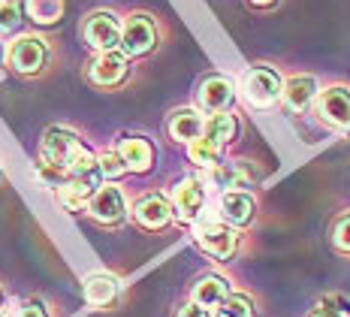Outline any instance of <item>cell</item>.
<instances>
[{"instance_id": "cell-1", "label": "cell", "mask_w": 350, "mask_h": 317, "mask_svg": "<svg viewBox=\"0 0 350 317\" xmlns=\"http://www.w3.org/2000/svg\"><path fill=\"white\" fill-rule=\"evenodd\" d=\"M281 76L272 67H251L242 76V94L254 109H269L281 100Z\"/></svg>"}, {"instance_id": "cell-2", "label": "cell", "mask_w": 350, "mask_h": 317, "mask_svg": "<svg viewBox=\"0 0 350 317\" xmlns=\"http://www.w3.org/2000/svg\"><path fill=\"white\" fill-rule=\"evenodd\" d=\"M157 46V25L148 16L136 12L121 25V55L124 58H139L148 55Z\"/></svg>"}, {"instance_id": "cell-3", "label": "cell", "mask_w": 350, "mask_h": 317, "mask_svg": "<svg viewBox=\"0 0 350 317\" xmlns=\"http://www.w3.org/2000/svg\"><path fill=\"white\" fill-rule=\"evenodd\" d=\"M79 145L82 142H79L76 134H70V130H64V127H52L46 136H42V145H40L42 166H46L49 173H67L70 157Z\"/></svg>"}, {"instance_id": "cell-4", "label": "cell", "mask_w": 350, "mask_h": 317, "mask_svg": "<svg viewBox=\"0 0 350 317\" xmlns=\"http://www.w3.org/2000/svg\"><path fill=\"white\" fill-rule=\"evenodd\" d=\"M85 42L94 51H115L121 46V21L112 16V12H91L82 27Z\"/></svg>"}, {"instance_id": "cell-5", "label": "cell", "mask_w": 350, "mask_h": 317, "mask_svg": "<svg viewBox=\"0 0 350 317\" xmlns=\"http://www.w3.org/2000/svg\"><path fill=\"white\" fill-rule=\"evenodd\" d=\"M46 42L40 36H18V40L10 42V51H6V64H10L21 76H33V73L42 70L46 64Z\"/></svg>"}, {"instance_id": "cell-6", "label": "cell", "mask_w": 350, "mask_h": 317, "mask_svg": "<svg viewBox=\"0 0 350 317\" xmlns=\"http://www.w3.org/2000/svg\"><path fill=\"white\" fill-rule=\"evenodd\" d=\"M196 245H200L206 254H211L215 260H227L232 257V251L239 245V236L232 233V227H227L224 220H206L193 230Z\"/></svg>"}, {"instance_id": "cell-7", "label": "cell", "mask_w": 350, "mask_h": 317, "mask_svg": "<svg viewBox=\"0 0 350 317\" xmlns=\"http://www.w3.org/2000/svg\"><path fill=\"white\" fill-rule=\"evenodd\" d=\"M206 203V188H202L200 179H185L172 188V215L178 220H196L200 218V209Z\"/></svg>"}, {"instance_id": "cell-8", "label": "cell", "mask_w": 350, "mask_h": 317, "mask_svg": "<svg viewBox=\"0 0 350 317\" xmlns=\"http://www.w3.org/2000/svg\"><path fill=\"white\" fill-rule=\"evenodd\" d=\"M232 97H236V88L227 76H206L200 82V91H196V100L206 112L217 115V112H227Z\"/></svg>"}, {"instance_id": "cell-9", "label": "cell", "mask_w": 350, "mask_h": 317, "mask_svg": "<svg viewBox=\"0 0 350 317\" xmlns=\"http://www.w3.org/2000/svg\"><path fill=\"white\" fill-rule=\"evenodd\" d=\"M124 76H127V58H124L118 49L97 55L91 61V67H88V79H91L94 85H100V88L121 85Z\"/></svg>"}, {"instance_id": "cell-10", "label": "cell", "mask_w": 350, "mask_h": 317, "mask_svg": "<svg viewBox=\"0 0 350 317\" xmlns=\"http://www.w3.org/2000/svg\"><path fill=\"white\" fill-rule=\"evenodd\" d=\"M88 212H91V218L100 220V224H118V220L127 215V203H124V194L118 188L106 184V188H100L97 194L88 200Z\"/></svg>"}, {"instance_id": "cell-11", "label": "cell", "mask_w": 350, "mask_h": 317, "mask_svg": "<svg viewBox=\"0 0 350 317\" xmlns=\"http://www.w3.org/2000/svg\"><path fill=\"white\" fill-rule=\"evenodd\" d=\"M317 112L335 127H347L350 124V88L332 85L317 97Z\"/></svg>"}, {"instance_id": "cell-12", "label": "cell", "mask_w": 350, "mask_h": 317, "mask_svg": "<svg viewBox=\"0 0 350 317\" xmlns=\"http://www.w3.org/2000/svg\"><path fill=\"white\" fill-rule=\"evenodd\" d=\"M133 218H136V224L139 227H145V230H163V227L170 224V218H172V209H170V203H166L163 196L148 194V196H139V200H136Z\"/></svg>"}, {"instance_id": "cell-13", "label": "cell", "mask_w": 350, "mask_h": 317, "mask_svg": "<svg viewBox=\"0 0 350 317\" xmlns=\"http://www.w3.org/2000/svg\"><path fill=\"white\" fill-rule=\"evenodd\" d=\"M254 212H257V203H254L251 194L245 190H227L221 196V220L232 227H245L254 220Z\"/></svg>"}, {"instance_id": "cell-14", "label": "cell", "mask_w": 350, "mask_h": 317, "mask_svg": "<svg viewBox=\"0 0 350 317\" xmlns=\"http://www.w3.org/2000/svg\"><path fill=\"white\" fill-rule=\"evenodd\" d=\"M115 151H118V157L124 160V166H127L130 173H148V169L154 166V149H151V142L142 136L121 139Z\"/></svg>"}, {"instance_id": "cell-15", "label": "cell", "mask_w": 350, "mask_h": 317, "mask_svg": "<svg viewBox=\"0 0 350 317\" xmlns=\"http://www.w3.org/2000/svg\"><path fill=\"white\" fill-rule=\"evenodd\" d=\"M239 134V121L232 118L230 112H217L202 121V139L211 142L215 149H224V145H230L232 139Z\"/></svg>"}, {"instance_id": "cell-16", "label": "cell", "mask_w": 350, "mask_h": 317, "mask_svg": "<svg viewBox=\"0 0 350 317\" xmlns=\"http://www.w3.org/2000/svg\"><path fill=\"white\" fill-rule=\"evenodd\" d=\"M227 296H230V281L221 275H206L193 287V302L200 308H206V312L208 308H217Z\"/></svg>"}, {"instance_id": "cell-17", "label": "cell", "mask_w": 350, "mask_h": 317, "mask_svg": "<svg viewBox=\"0 0 350 317\" xmlns=\"http://www.w3.org/2000/svg\"><path fill=\"white\" fill-rule=\"evenodd\" d=\"M281 97L293 112H302V109H308V103L317 97V82L311 76H293L281 88Z\"/></svg>"}, {"instance_id": "cell-18", "label": "cell", "mask_w": 350, "mask_h": 317, "mask_svg": "<svg viewBox=\"0 0 350 317\" xmlns=\"http://www.w3.org/2000/svg\"><path fill=\"white\" fill-rule=\"evenodd\" d=\"M170 136L175 142H187L191 145L193 139L202 136V115L193 112V109H178V112H172L170 118Z\"/></svg>"}, {"instance_id": "cell-19", "label": "cell", "mask_w": 350, "mask_h": 317, "mask_svg": "<svg viewBox=\"0 0 350 317\" xmlns=\"http://www.w3.org/2000/svg\"><path fill=\"white\" fill-rule=\"evenodd\" d=\"M115 296H118V281H115L112 275H106V272H97V275H88L85 281V299L88 305H112Z\"/></svg>"}, {"instance_id": "cell-20", "label": "cell", "mask_w": 350, "mask_h": 317, "mask_svg": "<svg viewBox=\"0 0 350 317\" xmlns=\"http://www.w3.org/2000/svg\"><path fill=\"white\" fill-rule=\"evenodd\" d=\"M25 12L36 25H57L64 16V0H27Z\"/></svg>"}, {"instance_id": "cell-21", "label": "cell", "mask_w": 350, "mask_h": 317, "mask_svg": "<svg viewBox=\"0 0 350 317\" xmlns=\"http://www.w3.org/2000/svg\"><path fill=\"white\" fill-rule=\"evenodd\" d=\"M187 154H191V160L196 166H202V169H211V166H217L221 164V149H215L211 142H206V139H193L191 145H187Z\"/></svg>"}, {"instance_id": "cell-22", "label": "cell", "mask_w": 350, "mask_h": 317, "mask_svg": "<svg viewBox=\"0 0 350 317\" xmlns=\"http://www.w3.org/2000/svg\"><path fill=\"white\" fill-rule=\"evenodd\" d=\"M254 314V302L239 293H230L221 305L215 308V317H251Z\"/></svg>"}, {"instance_id": "cell-23", "label": "cell", "mask_w": 350, "mask_h": 317, "mask_svg": "<svg viewBox=\"0 0 350 317\" xmlns=\"http://www.w3.org/2000/svg\"><path fill=\"white\" fill-rule=\"evenodd\" d=\"M97 169L103 179H121L124 173H127V166H124V160L118 157V151H103L97 154Z\"/></svg>"}, {"instance_id": "cell-24", "label": "cell", "mask_w": 350, "mask_h": 317, "mask_svg": "<svg viewBox=\"0 0 350 317\" xmlns=\"http://www.w3.org/2000/svg\"><path fill=\"white\" fill-rule=\"evenodd\" d=\"M208 181L217 184V188H239V181H242V173H239L236 166L217 164V166L208 169Z\"/></svg>"}, {"instance_id": "cell-25", "label": "cell", "mask_w": 350, "mask_h": 317, "mask_svg": "<svg viewBox=\"0 0 350 317\" xmlns=\"http://www.w3.org/2000/svg\"><path fill=\"white\" fill-rule=\"evenodd\" d=\"M18 25V6L10 3V0H0V34L12 31Z\"/></svg>"}, {"instance_id": "cell-26", "label": "cell", "mask_w": 350, "mask_h": 317, "mask_svg": "<svg viewBox=\"0 0 350 317\" xmlns=\"http://www.w3.org/2000/svg\"><path fill=\"white\" fill-rule=\"evenodd\" d=\"M335 245H338L341 251H350V215H345L335 224V233H332Z\"/></svg>"}, {"instance_id": "cell-27", "label": "cell", "mask_w": 350, "mask_h": 317, "mask_svg": "<svg viewBox=\"0 0 350 317\" xmlns=\"http://www.w3.org/2000/svg\"><path fill=\"white\" fill-rule=\"evenodd\" d=\"M18 317H49V314L42 312V305H40V302H27V305L18 312Z\"/></svg>"}, {"instance_id": "cell-28", "label": "cell", "mask_w": 350, "mask_h": 317, "mask_svg": "<svg viewBox=\"0 0 350 317\" xmlns=\"http://www.w3.org/2000/svg\"><path fill=\"white\" fill-rule=\"evenodd\" d=\"M178 317H211V314L206 312V308H200V305H196V302H191V305H185V308H181Z\"/></svg>"}, {"instance_id": "cell-29", "label": "cell", "mask_w": 350, "mask_h": 317, "mask_svg": "<svg viewBox=\"0 0 350 317\" xmlns=\"http://www.w3.org/2000/svg\"><path fill=\"white\" fill-rule=\"evenodd\" d=\"M311 317H338V314H335V308H329L326 302H320L314 312H311Z\"/></svg>"}, {"instance_id": "cell-30", "label": "cell", "mask_w": 350, "mask_h": 317, "mask_svg": "<svg viewBox=\"0 0 350 317\" xmlns=\"http://www.w3.org/2000/svg\"><path fill=\"white\" fill-rule=\"evenodd\" d=\"M251 6H260V10H269V6H275L278 0H247Z\"/></svg>"}, {"instance_id": "cell-31", "label": "cell", "mask_w": 350, "mask_h": 317, "mask_svg": "<svg viewBox=\"0 0 350 317\" xmlns=\"http://www.w3.org/2000/svg\"><path fill=\"white\" fill-rule=\"evenodd\" d=\"M0 302H3V293H0Z\"/></svg>"}, {"instance_id": "cell-32", "label": "cell", "mask_w": 350, "mask_h": 317, "mask_svg": "<svg viewBox=\"0 0 350 317\" xmlns=\"http://www.w3.org/2000/svg\"><path fill=\"white\" fill-rule=\"evenodd\" d=\"M0 317H3V314H0Z\"/></svg>"}]
</instances>
